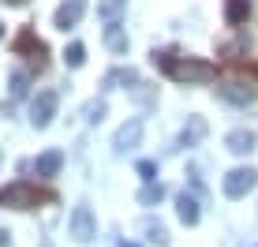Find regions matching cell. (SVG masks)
<instances>
[{"label": "cell", "instance_id": "cell-1", "mask_svg": "<svg viewBox=\"0 0 258 247\" xmlns=\"http://www.w3.org/2000/svg\"><path fill=\"white\" fill-rule=\"evenodd\" d=\"M154 60L161 72L172 79V83H213L217 79V64L213 60H202V56H180L176 49H154Z\"/></svg>", "mask_w": 258, "mask_h": 247}, {"label": "cell", "instance_id": "cell-2", "mask_svg": "<svg viewBox=\"0 0 258 247\" xmlns=\"http://www.w3.org/2000/svg\"><path fill=\"white\" fill-rule=\"evenodd\" d=\"M60 195L45 183H30V180H15L8 188H0V206L4 210H38V206H52Z\"/></svg>", "mask_w": 258, "mask_h": 247}, {"label": "cell", "instance_id": "cell-3", "mask_svg": "<svg viewBox=\"0 0 258 247\" xmlns=\"http://www.w3.org/2000/svg\"><path fill=\"white\" fill-rule=\"evenodd\" d=\"M12 52H15V56L34 60V64H38V72H41V68H45V56H49V45L30 30V26H19V34L12 38Z\"/></svg>", "mask_w": 258, "mask_h": 247}, {"label": "cell", "instance_id": "cell-4", "mask_svg": "<svg viewBox=\"0 0 258 247\" xmlns=\"http://www.w3.org/2000/svg\"><path fill=\"white\" fill-rule=\"evenodd\" d=\"M254 183H258V169L247 165V169H232L221 188H225V199H243L247 191H254Z\"/></svg>", "mask_w": 258, "mask_h": 247}, {"label": "cell", "instance_id": "cell-5", "mask_svg": "<svg viewBox=\"0 0 258 247\" xmlns=\"http://www.w3.org/2000/svg\"><path fill=\"white\" fill-rule=\"evenodd\" d=\"M56 90H41L38 98H34V105H30V124L34 128H49L52 124V116H56Z\"/></svg>", "mask_w": 258, "mask_h": 247}, {"label": "cell", "instance_id": "cell-6", "mask_svg": "<svg viewBox=\"0 0 258 247\" xmlns=\"http://www.w3.org/2000/svg\"><path fill=\"white\" fill-rule=\"evenodd\" d=\"M71 236H75L79 243H90L97 236V221H94L90 206H75L71 210Z\"/></svg>", "mask_w": 258, "mask_h": 247}, {"label": "cell", "instance_id": "cell-7", "mask_svg": "<svg viewBox=\"0 0 258 247\" xmlns=\"http://www.w3.org/2000/svg\"><path fill=\"white\" fill-rule=\"evenodd\" d=\"M217 98L228 101V105H239V109H247V105L258 101V90H254V86H243V83H221V86H217Z\"/></svg>", "mask_w": 258, "mask_h": 247}, {"label": "cell", "instance_id": "cell-8", "mask_svg": "<svg viewBox=\"0 0 258 247\" xmlns=\"http://www.w3.org/2000/svg\"><path fill=\"white\" fill-rule=\"evenodd\" d=\"M83 15H86V0H64L56 8V15H52V26L56 30H71V26H79Z\"/></svg>", "mask_w": 258, "mask_h": 247}, {"label": "cell", "instance_id": "cell-9", "mask_svg": "<svg viewBox=\"0 0 258 247\" xmlns=\"http://www.w3.org/2000/svg\"><path fill=\"white\" fill-rule=\"evenodd\" d=\"M139 143H142V120H127V124L116 131V139H112L116 154H127V150H135Z\"/></svg>", "mask_w": 258, "mask_h": 247}, {"label": "cell", "instance_id": "cell-10", "mask_svg": "<svg viewBox=\"0 0 258 247\" xmlns=\"http://www.w3.org/2000/svg\"><path fill=\"white\" fill-rule=\"evenodd\" d=\"M101 86H105V90H120V86H142V79H139L135 68H112V72H105Z\"/></svg>", "mask_w": 258, "mask_h": 247}, {"label": "cell", "instance_id": "cell-11", "mask_svg": "<svg viewBox=\"0 0 258 247\" xmlns=\"http://www.w3.org/2000/svg\"><path fill=\"white\" fill-rule=\"evenodd\" d=\"M206 135H210V124L202 116H191L187 124H183V131H180V146H199Z\"/></svg>", "mask_w": 258, "mask_h": 247}, {"label": "cell", "instance_id": "cell-12", "mask_svg": "<svg viewBox=\"0 0 258 247\" xmlns=\"http://www.w3.org/2000/svg\"><path fill=\"white\" fill-rule=\"evenodd\" d=\"M60 165H64V154H60V150H49V154H41L38 161H34V172H38V180H49V176L60 172Z\"/></svg>", "mask_w": 258, "mask_h": 247}, {"label": "cell", "instance_id": "cell-13", "mask_svg": "<svg viewBox=\"0 0 258 247\" xmlns=\"http://www.w3.org/2000/svg\"><path fill=\"white\" fill-rule=\"evenodd\" d=\"M251 19V0H225V23L228 26H243Z\"/></svg>", "mask_w": 258, "mask_h": 247}, {"label": "cell", "instance_id": "cell-14", "mask_svg": "<svg viewBox=\"0 0 258 247\" xmlns=\"http://www.w3.org/2000/svg\"><path fill=\"white\" fill-rule=\"evenodd\" d=\"M105 49L116 52V56L127 52V30H123L120 23H109V26H105Z\"/></svg>", "mask_w": 258, "mask_h": 247}, {"label": "cell", "instance_id": "cell-15", "mask_svg": "<svg viewBox=\"0 0 258 247\" xmlns=\"http://www.w3.org/2000/svg\"><path fill=\"white\" fill-rule=\"evenodd\" d=\"M225 146L232 150V154H251V150H254V131H243V128L228 131V135H225Z\"/></svg>", "mask_w": 258, "mask_h": 247}, {"label": "cell", "instance_id": "cell-16", "mask_svg": "<svg viewBox=\"0 0 258 247\" xmlns=\"http://www.w3.org/2000/svg\"><path fill=\"white\" fill-rule=\"evenodd\" d=\"M176 214H180V221L183 225H199V217H202V210H199V202H195L187 191H183L180 199H176Z\"/></svg>", "mask_w": 258, "mask_h": 247}, {"label": "cell", "instance_id": "cell-17", "mask_svg": "<svg viewBox=\"0 0 258 247\" xmlns=\"http://www.w3.org/2000/svg\"><path fill=\"white\" fill-rule=\"evenodd\" d=\"M161 199H165V183H157V180H150L146 188L139 191V202H142V206H157Z\"/></svg>", "mask_w": 258, "mask_h": 247}, {"label": "cell", "instance_id": "cell-18", "mask_svg": "<svg viewBox=\"0 0 258 247\" xmlns=\"http://www.w3.org/2000/svg\"><path fill=\"white\" fill-rule=\"evenodd\" d=\"M64 64L68 68H83L86 64V45L83 41H71V45L64 49Z\"/></svg>", "mask_w": 258, "mask_h": 247}, {"label": "cell", "instance_id": "cell-19", "mask_svg": "<svg viewBox=\"0 0 258 247\" xmlns=\"http://www.w3.org/2000/svg\"><path fill=\"white\" fill-rule=\"evenodd\" d=\"M123 8H127V0H101V4H97V15H101V19H109V23H116Z\"/></svg>", "mask_w": 258, "mask_h": 247}, {"label": "cell", "instance_id": "cell-20", "mask_svg": "<svg viewBox=\"0 0 258 247\" xmlns=\"http://www.w3.org/2000/svg\"><path fill=\"white\" fill-rule=\"evenodd\" d=\"M142 232H146L157 247H168V228H165L161 221H142Z\"/></svg>", "mask_w": 258, "mask_h": 247}, {"label": "cell", "instance_id": "cell-21", "mask_svg": "<svg viewBox=\"0 0 258 247\" xmlns=\"http://www.w3.org/2000/svg\"><path fill=\"white\" fill-rule=\"evenodd\" d=\"M105 112H109V105H105V101H86V109H83V116H86V124H101L105 120Z\"/></svg>", "mask_w": 258, "mask_h": 247}, {"label": "cell", "instance_id": "cell-22", "mask_svg": "<svg viewBox=\"0 0 258 247\" xmlns=\"http://www.w3.org/2000/svg\"><path fill=\"white\" fill-rule=\"evenodd\" d=\"M26 90H30L26 72H12V98H26Z\"/></svg>", "mask_w": 258, "mask_h": 247}, {"label": "cell", "instance_id": "cell-23", "mask_svg": "<svg viewBox=\"0 0 258 247\" xmlns=\"http://www.w3.org/2000/svg\"><path fill=\"white\" fill-rule=\"evenodd\" d=\"M135 169H139V176H142L146 183H150V180H157V165H154V161H139Z\"/></svg>", "mask_w": 258, "mask_h": 247}, {"label": "cell", "instance_id": "cell-24", "mask_svg": "<svg viewBox=\"0 0 258 247\" xmlns=\"http://www.w3.org/2000/svg\"><path fill=\"white\" fill-rule=\"evenodd\" d=\"M0 247H12V236H8L4 228H0Z\"/></svg>", "mask_w": 258, "mask_h": 247}, {"label": "cell", "instance_id": "cell-25", "mask_svg": "<svg viewBox=\"0 0 258 247\" xmlns=\"http://www.w3.org/2000/svg\"><path fill=\"white\" fill-rule=\"evenodd\" d=\"M243 68H247V72H251V75L258 79V64H243Z\"/></svg>", "mask_w": 258, "mask_h": 247}, {"label": "cell", "instance_id": "cell-26", "mask_svg": "<svg viewBox=\"0 0 258 247\" xmlns=\"http://www.w3.org/2000/svg\"><path fill=\"white\" fill-rule=\"evenodd\" d=\"M4 4H12V8H23V4H26V0H4Z\"/></svg>", "mask_w": 258, "mask_h": 247}, {"label": "cell", "instance_id": "cell-27", "mask_svg": "<svg viewBox=\"0 0 258 247\" xmlns=\"http://www.w3.org/2000/svg\"><path fill=\"white\" fill-rule=\"evenodd\" d=\"M120 247H139V243H131V240H123V243H120Z\"/></svg>", "mask_w": 258, "mask_h": 247}, {"label": "cell", "instance_id": "cell-28", "mask_svg": "<svg viewBox=\"0 0 258 247\" xmlns=\"http://www.w3.org/2000/svg\"><path fill=\"white\" fill-rule=\"evenodd\" d=\"M0 38H4V23H0Z\"/></svg>", "mask_w": 258, "mask_h": 247}]
</instances>
